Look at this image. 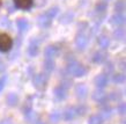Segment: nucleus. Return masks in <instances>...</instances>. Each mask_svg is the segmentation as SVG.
Masks as SVG:
<instances>
[{
  "instance_id": "1a4fd4ad",
  "label": "nucleus",
  "mask_w": 126,
  "mask_h": 124,
  "mask_svg": "<svg viewBox=\"0 0 126 124\" xmlns=\"http://www.w3.org/2000/svg\"><path fill=\"white\" fill-rule=\"evenodd\" d=\"M92 97L94 99V100L96 101V102H98L101 106H103V105H107L108 103V94L107 93H104L102 89H96L95 92L92 94Z\"/></svg>"
},
{
  "instance_id": "6e6552de",
  "label": "nucleus",
  "mask_w": 126,
  "mask_h": 124,
  "mask_svg": "<svg viewBox=\"0 0 126 124\" xmlns=\"http://www.w3.org/2000/svg\"><path fill=\"white\" fill-rule=\"evenodd\" d=\"M94 84L98 89L105 88L109 84V75L105 73H101L98 75H96V78L94 79Z\"/></svg>"
},
{
  "instance_id": "c756f323",
  "label": "nucleus",
  "mask_w": 126,
  "mask_h": 124,
  "mask_svg": "<svg viewBox=\"0 0 126 124\" xmlns=\"http://www.w3.org/2000/svg\"><path fill=\"white\" fill-rule=\"evenodd\" d=\"M75 110H77L78 115H84V114L87 112V107L81 103V105H79V106H77V107H75Z\"/></svg>"
},
{
  "instance_id": "20e7f679",
  "label": "nucleus",
  "mask_w": 126,
  "mask_h": 124,
  "mask_svg": "<svg viewBox=\"0 0 126 124\" xmlns=\"http://www.w3.org/2000/svg\"><path fill=\"white\" fill-rule=\"evenodd\" d=\"M89 34H86V30H78V34L75 36V45H77L78 50L83 51L87 48L88 43H89Z\"/></svg>"
},
{
  "instance_id": "cd10ccee",
  "label": "nucleus",
  "mask_w": 126,
  "mask_h": 124,
  "mask_svg": "<svg viewBox=\"0 0 126 124\" xmlns=\"http://www.w3.org/2000/svg\"><path fill=\"white\" fill-rule=\"evenodd\" d=\"M112 80L115 84H118V85H122L125 82V75L123 73H118V74H115L113 77H112Z\"/></svg>"
},
{
  "instance_id": "6ab92c4d",
  "label": "nucleus",
  "mask_w": 126,
  "mask_h": 124,
  "mask_svg": "<svg viewBox=\"0 0 126 124\" xmlns=\"http://www.w3.org/2000/svg\"><path fill=\"white\" fill-rule=\"evenodd\" d=\"M99 115L101 117L103 118V120H108V118H110L112 116V109L109 105H103L102 106V109H101V112H99Z\"/></svg>"
},
{
  "instance_id": "9d476101",
  "label": "nucleus",
  "mask_w": 126,
  "mask_h": 124,
  "mask_svg": "<svg viewBox=\"0 0 126 124\" xmlns=\"http://www.w3.org/2000/svg\"><path fill=\"white\" fill-rule=\"evenodd\" d=\"M107 59H108V53L104 50L96 51L95 53L93 54V57H92L93 63L98 64V65H99V64H104V63L107 62Z\"/></svg>"
},
{
  "instance_id": "412c9836",
  "label": "nucleus",
  "mask_w": 126,
  "mask_h": 124,
  "mask_svg": "<svg viewBox=\"0 0 126 124\" xmlns=\"http://www.w3.org/2000/svg\"><path fill=\"white\" fill-rule=\"evenodd\" d=\"M6 102H7V105L9 107H15L17 105V102H19V97H17V95L15 93H11L8 94L7 97H6Z\"/></svg>"
},
{
  "instance_id": "4468645a",
  "label": "nucleus",
  "mask_w": 126,
  "mask_h": 124,
  "mask_svg": "<svg viewBox=\"0 0 126 124\" xmlns=\"http://www.w3.org/2000/svg\"><path fill=\"white\" fill-rule=\"evenodd\" d=\"M67 92H68V90H67L66 88H64V87L60 86V85H58L53 90V95L57 100L63 101V100H65L66 96H67Z\"/></svg>"
},
{
  "instance_id": "bb28decb",
  "label": "nucleus",
  "mask_w": 126,
  "mask_h": 124,
  "mask_svg": "<svg viewBox=\"0 0 126 124\" xmlns=\"http://www.w3.org/2000/svg\"><path fill=\"white\" fill-rule=\"evenodd\" d=\"M50 121L52 123H59V121L61 120V112L59 111H52L50 114Z\"/></svg>"
},
{
  "instance_id": "9b49d317",
  "label": "nucleus",
  "mask_w": 126,
  "mask_h": 124,
  "mask_svg": "<svg viewBox=\"0 0 126 124\" xmlns=\"http://www.w3.org/2000/svg\"><path fill=\"white\" fill-rule=\"evenodd\" d=\"M78 116L75 107H67L66 109H64V111L61 114V118L65 121H72Z\"/></svg>"
},
{
  "instance_id": "f257e3e1",
  "label": "nucleus",
  "mask_w": 126,
  "mask_h": 124,
  "mask_svg": "<svg viewBox=\"0 0 126 124\" xmlns=\"http://www.w3.org/2000/svg\"><path fill=\"white\" fill-rule=\"evenodd\" d=\"M59 13V7L54 6V7L49 8L47 11H45L44 13H42L41 15L37 18V24L43 29L49 28L52 23V20L57 16V14Z\"/></svg>"
},
{
  "instance_id": "a878e982",
  "label": "nucleus",
  "mask_w": 126,
  "mask_h": 124,
  "mask_svg": "<svg viewBox=\"0 0 126 124\" xmlns=\"http://www.w3.org/2000/svg\"><path fill=\"white\" fill-rule=\"evenodd\" d=\"M125 7H126L125 1H124V0H118V1L115 4L116 13H123L124 11H125Z\"/></svg>"
},
{
  "instance_id": "7c9ffc66",
  "label": "nucleus",
  "mask_w": 126,
  "mask_h": 124,
  "mask_svg": "<svg viewBox=\"0 0 126 124\" xmlns=\"http://www.w3.org/2000/svg\"><path fill=\"white\" fill-rule=\"evenodd\" d=\"M0 24L5 28H7V27L11 28V21H9V19H8L7 16H2V18H1V20H0Z\"/></svg>"
},
{
  "instance_id": "e433bc0d",
  "label": "nucleus",
  "mask_w": 126,
  "mask_h": 124,
  "mask_svg": "<svg viewBox=\"0 0 126 124\" xmlns=\"http://www.w3.org/2000/svg\"><path fill=\"white\" fill-rule=\"evenodd\" d=\"M119 67H120L123 71L125 70V63H124V60H122V64H120V66H119Z\"/></svg>"
},
{
  "instance_id": "dca6fc26",
  "label": "nucleus",
  "mask_w": 126,
  "mask_h": 124,
  "mask_svg": "<svg viewBox=\"0 0 126 124\" xmlns=\"http://www.w3.org/2000/svg\"><path fill=\"white\" fill-rule=\"evenodd\" d=\"M97 43H98V45L102 48L103 50H105V49H108L109 45H110V38H109V36L102 34V35L97 36Z\"/></svg>"
},
{
  "instance_id": "aec40b11",
  "label": "nucleus",
  "mask_w": 126,
  "mask_h": 124,
  "mask_svg": "<svg viewBox=\"0 0 126 124\" xmlns=\"http://www.w3.org/2000/svg\"><path fill=\"white\" fill-rule=\"evenodd\" d=\"M73 18H74V15H73L72 12H66V13H64V14L60 16L59 22L63 23V24H68V23H71V22L73 21Z\"/></svg>"
},
{
  "instance_id": "c85d7f7f",
  "label": "nucleus",
  "mask_w": 126,
  "mask_h": 124,
  "mask_svg": "<svg viewBox=\"0 0 126 124\" xmlns=\"http://www.w3.org/2000/svg\"><path fill=\"white\" fill-rule=\"evenodd\" d=\"M113 70H115V66H113V64L111 62H107L105 63V66H104V72L103 73L105 74H112L113 73Z\"/></svg>"
},
{
  "instance_id": "4c0bfd02",
  "label": "nucleus",
  "mask_w": 126,
  "mask_h": 124,
  "mask_svg": "<svg viewBox=\"0 0 126 124\" xmlns=\"http://www.w3.org/2000/svg\"><path fill=\"white\" fill-rule=\"evenodd\" d=\"M34 124H44V123H43V122H41V121H37V122H36V123H34Z\"/></svg>"
},
{
  "instance_id": "58836bf2",
  "label": "nucleus",
  "mask_w": 126,
  "mask_h": 124,
  "mask_svg": "<svg viewBox=\"0 0 126 124\" xmlns=\"http://www.w3.org/2000/svg\"><path fill=\"white\" fill-rule=\"evenodd\" d=\"M1 5H2V1H1V0H0V7H1Z\"/></svg>"
},
{
  "instance_id": "ddd939ff",
  "label": "nucleus",
  "mask_w": 126,
  "mask_h": 124,
  "mask_svg": "<svg viewBox=\"0 0 126 124\" xmlns=\"http://www.w3.org/2000/svg\"><path fill=\"white\" fill-rule=\"evenodd\" d=\"M34 0H14V6L15 8L23 9V11H28L32 7Z\"/></svg>"
},
{
  "instance_id": "423d86ee",
  "label": "nucleus",
  "mask_w": 126,
  "mask_h": 124,
  "mask_svg": "<svg viewBox=\"0 0 126 124\" xmlns=\"http://www.w3.org/2000/svg\"><path fill=\"white\" fill-rule=\"evenodd\" d=\"M125 21H126V18L124 15V13H115L113 15L110 16L109 23L115 26L116 28H120L125 24Z\"/></svg>"
},
{
  "instance_id": "c9c22d12",
  "label": "nucleus",
  "mask_w": 126,
  "mask_h": 124,
  "mask_svg": "<svg viewBox=\"0 0 126 124\" xmlns=\"http://www.w3.org/2000/svg\"><path fill=\"white\" fill-rule=\"evenodd\" d=\"M0 124H12V120L11 118H7V120H2L0 122Z\"/></svg>"
},
{
  "instance_id": "5701e85b",
  "label": "nucleus",
  "mask_w": 126,
  "mask_h": 124,
  "mask_svg": "<svg viewBox=\"0 0 126 124\" xmlns=\"http://www.w3.org/2000/svg\"><path fill=\"white\" fill-rule=\"evenodd\" d=\"M28 21L26 19H19L16 21V27L19 29L20 33H24V31L28 30Z\"/></svg>"
},
{
  "instance_id": "72a5a7b5",
  "label": "nucleus",
  "mask_w": 126,
  "mask_h": 124,
  "mask_svg": "<svg viewBox=\"0 0 126 124\" xmlns=\"http://www.w3.org/2000/svg\"><path fill=\"white\" fill-rule=\"evenodd\" d=\"M120 96H122V95L119 93H111L108 95V100L110 99L111 101H118L119 99H120Z\"/></svg>"
},
{
  "instance_id": "f704fd0d",
  "label": "nucleus",
  "mask_w": 126,
  "mask_h": 124,
  "mask_svg": "<svg viewBox=\"0 0 126 124\" xmlns=\"http://www.w3.org/2000/svg\"><path fill=\"white\" fill-rule=\"evenodd\" d=\"M5 70H6V65H5V63L1 62V59H0V74L4 73Z\"/></svg>"
},
{
  "instance_id": "2f4dec72",
  "label": "nucleus",
  "mask_w": 126,
  "mask_h": 124,
  "mask_svg": "<svg viewBox=\"0 0 126 124\" xmlns=\"http://www.w3.org/2000/svg\"><path fill=\"white\" fill-rule=\"evenodd\" d=\"M117 111H118L119 115H124V114L126 112V105L124 103V102L118 103V106H117Z\"/></svg>"
},
{
  "instance_id": "2eb2a0df",
  "label": "nucleus",
  "mask_w": 126,
  "mask_h": 124,
  "mask_svg": "<svg viewBox=\"0 0 126 124\" xmlns=\"http://www.w3.org/2000/svg\"><path fill=\"white\" fill-rule=\"evenodd\" d=\"M75 94L79 99H86L88 95V88L87 86L83 85V84H79L75 87Z\"/></svg>"
},
{
  "instance_id": "f3484780",
  "label": "nucleus",
  "mask_w": 126,
  "mask_h": 124,
  "mask_svg": "<svg viewBox=\"0 0 126 124\" xmlns=\"http://www.w3.org/2000/svg\"><path fill=\"white\" fill-rule=\"evenodd\" d=\"M22 111L26 117H28L32 112V97L31 96H28V100L24 102V105L22 107Z\"/></svg>"
},
{
  "instance_id": "7ed1b4c3",
  "label": "nucleus",
  "mask_w": 126,
  "mask_h": 124,
  "mask_svg": "<svg viewBox=\"0 0 126 124\" xmlns=\"http://www.w3.org/2000/svg\"><path fill=\"white\" fill-rule=\"evenodd\" d=\"M47 81H49V74L45 73V72H42V73H35L32 75V84H34V87L38 90H44L47 85Z\"/></svg>"
},
{
  "instance_id": "b1692460",
  "label": "nucleus",
  "mask_w": 126,
  "mask_h": 124,
  "mask_svg": "<svg viewBox=\"0 0 126 124\" xmlns=\"http://www.w3.org/2000/svg\"><path fill=\"white\" fill-rule=\"evenodd\" d=\"M113 38L116 41H124V38H125V29L123 27L115 29V31H113Z\"/></svg>"
},
{
  "instance_id": "f8f14e48",
  "label": "nucleus",
  "mask_w": 126,
  "mask_h": 124,
  "mask_svg": "<svg viewBox=\"0 0 126 124\" xmlns=\"http://www.w3.org/2000/svg\"><path fill=\"white\" fill-rule=\"evenodd\" d=\"M59 53V48L56 45H49L44 49V57L45 59H54V57H57Z\"/></svg>"
},
{
  "instance_id": "473e14b6",
  "label": "nucleus",
  "mask_w": 126,
  "mask_h": 124,
  "mask_svg": "<svg viewBox=\"0 0 126 124\" xmlns=\"http://www.w3.org/2000/svg\"><path fill=\"white\" fill-rule=\"evenodd\" d=\"M6 85H7V75H1L0 77V92H2Z\"/></svg>"
},
{
  "instance_id": "393cba45",
  "label": "nucleus",
  "mask_w": 126,
  "mask_h": 124,
  "mask_svg": "<svg viewBox=\"0 0 126 124\" xmlns=\"http://www.w3.org/2000/svg\"><path fill=\"white\" fill-rule=\"evenodd\" d=\"M88 124H103V118L101 117L99 114L92 115L88 120Z\"/></svg>"
},
{
  "instance_id": "a211bd4d",
  "label": "nucleus",
  "mask_w": 126,
  "mask_h": 124,
  "mask_svg": "<svg viewBox=\"0 0 126 124\" xmlns=\"http://www.w3.org/2000/svg\"><path fill=\"white\" fill-rule=\"evenodd\" d=\"M107 9H108V2L102 0V1H98L96 4L94 13H96V14H107Z\"/></svg>"
},
{
  "instance_id": "0eeeda50",
  "label": "nucleus",
  "mask_w": 126,
  "mask_h": 124,
  "mask_svg": "<svg viewBox=\"0 0 126 124\" xmlns=\"http://www.w3.org/2000/svg\"><path fill=\"white\" fill-rule=\"evenodd\" d=\"M39 43H41V39L38 38H32L28 45V49H27V52L30 57H36L38 54V51H39Z\"/></svg>"
},
{
  "instance_id": "f03ea898",
  "label": "nucleus",
  "mask_w": 126,
  "mask_h": 124,
  "mask_svg": "<svg viewBox=\"0 0 126 124\" xmlns=\"http://www.w3.org/2000/svg\"><path fill=\"white\" fill-rule=\"evenodd\" d=\"M65 72L68 74V75H73V77L80 78V77H84V75H86L87 69H86L82 64H80L78 60L72 58L68 63H67Z\"/></svg>"
},
{
  "instance_id": "39448f33",
  "label": "nucleus",
  "mask_w": 126,
  "mask_h": 124,
  "mask_svg": "<svg viewBox=\"0 0 126 124\" xmlns=\"http://www.w3.org/2000/svg\"><path fill=\"white\" fill-rule=\"evenodd\" d=\"M13 47V39L7 34H0V51L8 52L12 50Z\"/></svg>"
},
{
  "instance_id": "4be33fe9",
  "label": "nucleus",
  "mask_w": 126,
  "mask_h": 124,
  "mask_svg": "<svg viewBox=\"0 0 126 124\" xmlns=\"http://www.w3.org/2000/svg\"><path fill=\"white\" fill-rule=\"evenodd\" d=\"M54 60L53 59H45L44 60V72L50 74L52 71L54 70Z\"/></svg>"
}]
</instances>
